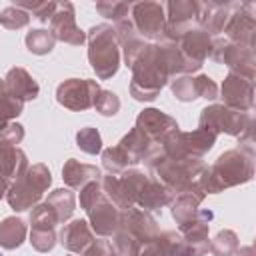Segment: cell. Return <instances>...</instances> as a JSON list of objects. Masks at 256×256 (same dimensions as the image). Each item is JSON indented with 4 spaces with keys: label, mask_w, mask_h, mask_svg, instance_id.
<instances>
[{
    "label": "cell",
    "mask_w": 256,
    "mask_h": 256,
    "mask_svg": "<svg viewBox=\"0 0 256 256\" xmlns=\"http://www.w3.org/2000/svg\"><path fill=\"white\" fill-rule=\"evenodd\" d=\"M0 256H2V252H0Z\"/></svg>",
    "instance_id": "1"
}]
</instances>
